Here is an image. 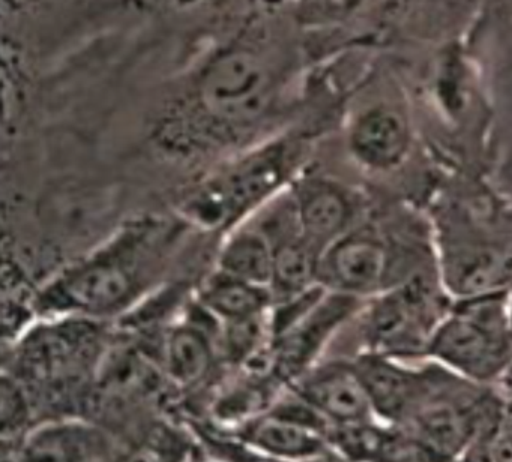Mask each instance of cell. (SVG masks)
<instances>
[{"label":"cell","mask_w":512,"mask_h":462,"mask_svg":"<svg viewBox=\"0 0 512 462\" xmlns=\"http://www.w3.org/2000/svg\"><path fill=\"white\" fill-rule=\"evenodd\" d=\"M296 48L281 18L256 17L182 72L155 134L179 150L254 144L283 116L296 78Z\"/></svg>","instance_id":"obj_1"},{"label":"cell","mask_w":512,"mask_h":462,"mask_svg":"<svg viewBox=\"0 0 512 462\" xmlns=\"http://www.w3.org/2000/svg\"><path fill=\"white\" fill-rule=\"evenodd\" d=\"M151 227L122 231L106 248L59 276L38 297L50 314H109L136 296L154 264Z\"/></svg>","instance_id":"obj_2"},{"label":"cell","mask_w":512,"mask_h":462,"mask_svg":"<svg viewBox=\"0 0 512 462\" xmlns=\"http://www.w3.org/2000/svg\"><path fill=\"white\" fill-rule=\"evenodd\" d=\"M302 155V143L272 135L245 147L187 203L190 218L205 227H230L281 191Z\"/></svg>","instance_id":"obj_3"},{"label":"cell","mask_w":512,"mask_h":462,"mask_svg":"<svg viewBox=\"0 0 512 462\" xmlns=\"http://www.w3.org/2000/svg\"><path fill=\"white\" fill-rule=\"evenodd\" d=\"M511 291L454 300L425 357L478 384H493L512 357Z\"/></svg>","instance_id":"obj_4"},{"label":"cell","mask_w":512,"mask_h":462,"mask_svg":"<svg viewBox=\"0 0 512 462\" xmlns=\"http://www.w3.org/2000/svg\"><path fill=\"white\" fill-rule=\"evenodd\" d=\"M439 281L430 272L416 269L373 296L362 321L367 351L401 360L425 357L434 330L454 302H448L451 296Z\"/></svg>","instance_id":"obj_5"},{"label":"cell","mask_w":512,"mask_h":462,"mask_svg":"<svg viewBox=\"0 0 512 462\" xmlns=\"http://www.w3.org/2000/svg\"><path fill=\"white\" fill-rule=\"evenodd\" d=\"M353 363L367 387L377 419L392 426L406 425L422 405L460 377L433 360L425 368L415 369L401 359L370 351Z\"/></svg>","instance_id":"obj_6"},{"label":"cell","mask_w":512,"mask_h":462,"mask_svg":"<svg viewBox=\"0 0 512 462\" xmlns=\"http://www.w3.org/2000/svg\"><path fill=\"white\" fill-rule=\"evenodd\" d=\"M397 249L373 228H356L335 240L319 258L320 284L328 290L373 297L395 285Z\"/></svg>","instance_id":"obj_7"},{"label":"cell","mask_w":512,"mask_h":462,"mask_svg":"<svg viewBox=\"0 0 512 462\" xmlns=\"http://www.w3.org/2000/svg\"><path fill=\"white\" fill-rule=\"evenodd\" d=\"M437 269L454 300L512 290V251L485 237L443 236Z\"/></svg>","instance_id":"obj_8"},{"label":"cell","mask_w":512,"mask_h":462,"mask_svg":"<svg viewBox=\"0 0 512 462\" xmlns=\"http://www.w3.org/2000/svg\"><path fill=\"white\" fill-rule=\"evenodd\" d=\"M361 297L328 290L298 323L271 344L272 372L292 384L313 368L338 327L361 309Z\"/></svg>","instance_id":"obj_9"},{"label":"cell","mask_w":512,"mask_h":462,"mask_svg":"<svg viewBox=\"0 0 512 462\" xmlns=\"http://www.w3.org/2000/svg\"><path fill=\"white\" fill-rule=\"evenodd\" d=\"M292 390L313 405L331 425L379 420L367 387L353 362L313 366L293 381Z\"/></svg>","instance_id":"obj_10"},{"label":"cell","mask_w":512,"mask_h":462,"mask_svg":"<svg viewBox=\"0 0 512 462\" xmlns=\"http://www.w3.org/2000/svg\"><path fill=\"white\" fill-rule=\"evenodd\" d=\"M410 128L404 114L380 104L362 111L349 132V149L356 161L371 170L397 167L409 152Z\"/></svg>","instance_id":"obj_11"},{"label":"cell","mask_w":512,"mask_h":462,"mask_svg":"<svg viewBox=\"0 0 512 462\" xmlns=\"http://www.w3.org/2000/svg\"><path fill=\"white\" fill-rule=\"evenodd\" d=\"M293 197L302 237L320 255L350 230L353 206L346 192L335 183L305 180L293 191Z\"/></svg>","instance_id":"obj_12"},{"label":"cell","mask_w":512,"mask_h":462,"mask_svg":"<svg viewBox=\"0 0 512 462\" xmlns=\"http://www.w3.org/2000/svg\"><path fill=\"white\" fill-rule=\"evenodd\" d=\"M110 450L109 437L97 426L65 420L31 432L22 456L28 461H97L110 456Z\"/></svg>","instance_id":"obj_13"},{"label":"cell","mask_w":512,"mask_h":462,"mask_svg":"<svg viewBox=\"0 0 512 462\" xmlns=\"http://www.w3.org/2000/svg\"><path fill=\"white\" fill-rule=\"evenodd\" d=\"M244 440L268 456L284 459H305L323 455L329 443L325 434L280 414L248 420Z\"/></svg>","instance_id":"obj_14"},{"label":"cell","mask_w":512,"mask_h":462,"mask_svg":"<svg viewBox=\"0 0 512 462\" xmlns=\"http://www.w3.org/2000/svg\"><path fill=\"white\" fill-rule=\"evenodd\" d=\"M272 291L217 270L203 284L199 303L215 320H242L265 314L272 306Z\"/></svg>","instance_id":"obj_15"},{"label":"cell","mask_w":512,"mask_h":462,"mask_svg":"<svg viewBox=\"0 0 512 462\" xmlns=\"http://www.w3.org/2000/svg\"><path fill=\"white\" fill-rule=\"evenodd\" d=\"M217 270L271 290L274 248L259 228H235L221 246Z\"/></svg>","instance_id":"obj_16"},{"label":"cell","mask_w":512,"mask_h":462,"mask_svg":"<svg viewBox=\"0 0 512 462\" xmlns=\"http://www.w3.org/2000/svg\"><path fill=\"white\" fill-rule=\"evenodd\" d=\"M211 336L197 324H179L167 336V374L179 386L200 383L214 363Z\"/></svg>","instance_id":"obj_17"},{"label":"cell","mask_w":512,"mask_h":462,"mask_svg":"<svg viewBox=\"0 0 512 462\" xmlns=\"http://www.w3.org/2000/svg\"><path fill=\"white\" fill-rule=\"evenodd\" d=\"M274 248V276L271 291L274 300L302 293L319 282L320 254L314 251L302 234L284 237Z\"/></svg>","instance_id":"obj_18"},{"label":"cell","mask_w":512,"mask_h":462,"mask_svg":"<svg viewBox=\"0 0 512 462\" xmlns=\"http://www.w3.org/2000/svg\"><path fill=\"white\" fill-rule=\"evenodd\" d=\"M367 0H292V20L301 29H326L352 17Z\"/></svg>","instance_id":"obj_19"},{"label":"cell","mask_w":512,"mask_h":462,"mask_svg":"<svg viewBox=\"0 0 512 462\" xmlns=\"http://www.w3.org/2000/svg\"><path fill=\"white\" fill-rule=\"evenodd\" d=\"M464 458L475 461H512V419L505 413L502 422L490 434L476 441Z\"/></svg>","instance_id":"obj_20"},{"label":"cell","mask_w":512,"mask_h":462,"mask_svg":"<svg viewBox=\"0 0 512 462\" xmlns=\"http://www.w3.org/2000/svg\"><path fill=\"white\" fill-rule=\"evenodd\" d=\"M493 386L494 389H496L497 395H499L503 401L512 399V357L508 360V363H506L505 368L497 375Z\"/></svg>","instance_id":"obj_21"},{"label":"cell","mask_w":512,"mask_h":462,"mask_svg":"<svg viewBox=\"0 0 512 462\" xmlns=\"http://www.w3.org/2000/svg\"><path fill=\"white\" fill-rule=\"evenodd\" d=\"M505 413L506 416L509 417V419H512V399H509V401H505Z\"/></svg>","instance_id":"obj_22"},{"label":"cell","mask_w":512,"mask_h":462,"mask_svg":"<svg viewBox=\"0 0 512 462\" xmlns=\"http://www.w3.org/2000/svg\"><path fill=\"white\" fill-rule=\"evenodd\" d=\"M509 311H511V323H512V290H511V299H509Z\"/></svg>","instance_id":"obj_23"}]
</instances>
